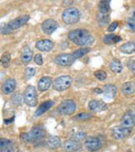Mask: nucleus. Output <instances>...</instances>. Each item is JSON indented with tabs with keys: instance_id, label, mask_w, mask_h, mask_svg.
<instances>
[{
	"instance_id": "1",
	"label": "nucleus",
	"mask_w": 135,
	"mask_h": 152,
	"mask_svg": "<svg viewBox=\"0 0 135 152\" xmlns=\"http://www.w3.org/2000/svg\"><path fill=\"white\" fill-rule=\"evenodd\" d=\"M68 38L74 44L79 46H89L95 42L92 34L85 29H75L69 32Z\"/></svg>"
},
{
	"instance_id": "2",
	"label": "nucleus",
	"mask_w": 135,
	"mask_h": 152,
	"mask_svg": "<svg viewBox=\"0 0 135 152\" xmlns=\"http://www.w3.org/2000/svg\"><path fill=\"white\" fill-rule=\"evenodd\" d=\"M46 134L45 129L42 125H37L33 127L29 132L22 133L21 139L24 142H34L44 138Z\"/></svg>"
},
{
	"instance_id": "3",
	"label": "nucleus",
	"mask_w": 135,
	"mask_h": 152,
	"mask_svg": "<svg viewBox=\"0 0 135 152\" xmlns=\"http://www.w3.org/2000/svg\"><path fill=\"white\" fill-rule=\"evenodd\" d=\"M30 20V16L25 15H22L19 16L10 22H8L4 27H2L1 29V33L2 34H9L10 33L15 31V30L19 29L20 27H22L23 25H24L28 21Z\"/></svg>"
},
{
	"instance_id": "4",
	"label": "nucleus",
	"mask_w": 135,
	"mask_h": 152,
	"mask_svg": "<svg viewBox=\"0 0 135 152\" xmlns=\"http://www.w3.org/2000/svg\"><path fill=\"white\" fill-rule=\"evenodd\" d=\"M80 19V13L76 7L66 8L62 13V20L67 24H74Z\"/></svg>"
},
{
	"instance_id": "5",
	"label": "nucleus",
	"mask_w": 135,
	"mask_h": 152,
	"mask_svg": "<svg viewBox=\"0 0 135 152\" xmlns=\"http://www.w3.org/2000/svg\"><path fill=\"white\" fill-rule=\"evenodd\" d=\"M23 101L30 107L36 106L38 103V98H37L36 89L33 86H28L25 88L24 94H23Z\"/></svg>"
},
{
	"instance_id": "6",
	"label": "nucleus",
	"mask_w": 135,
	"mask_h": 152,
	"mask_svg": "<svg viewBox=\"0 0 135 152\" xmlns=\"http://www.w3.org/2000/svg\"><path fill=\"white\" fill-rule=\"evenodd\" d=\"M72 78L70 76H60L58 77L52 84V87L56 91H64L71 86Z\"/></svg>"
},
{
	"instance_id": "7",
	"label": "nucleus",
	"mask_w": 135,
	"mask_h": 152,
	"mask_svg": "<svg viewBox=\"0 0 135 152\" xmlns=\"http://www.w3.org/2000/svg\"><path fill=\"white\" fill-rule=\"evenodd\" d=\"M77 109V104L70 99L65 100L61 102L57 109L58 113L62 115H70L72 114Z\"/></svg>"
},
{
	"instance_id": "8",
	"label": "nucleus",
	"mask_w": 135,
	"mask_h": 152,
	"mask_svg": "<svg viewBox=\"0 0 135 152\" xmlns=\"http://www.w3.org/2000/svg\"><path fill=\"white\" fill-rule=\"evenodd\" d=\"M120 126L132 132L135 126V113L131 111H128L126 113H124V115L122 117Z\"/></svg>"
},
{
	"instance_id": "9",
	"label": "nucleus",
	"mask_w": 135,
	"mask_h": 152,
	"mask_svg": "<svg viewBox=\"0 0 135 152\" xmlns=\"http://www.w3.org/2000/svg\"><path fill=\"white\" fill-rule=\"evenodd\" d=\"M75 60H76V58L73 56V54H67V53H65V54H60V55H58L57 57H55L54 62L57 65L66 67V66L72 65L74 63Z\"/></svg>"
},
{
	"instance_id": "10",
	"label": "nucleus",
	"mask_w": 135,
	"mask_h": 152,
	"mask_svg": "<svg viewBox=\"0 0 135 152\" xmlns=\"http://www.w3.org/2000/svg\"><path fill=\"white\" fill-rule=\"evenodd\" d=\"M102 142L97 137H89L85 140V148L89 152H94L101 148Z\"/></svg>"
},
{
	"instance_id": "11",
	"label": "nucleus",
	"mask_w": 135,
	"mask_h": 152,
	"mask_svg": "<svg viewBox=\"0 0 135 152\" xmlns=\"http://www.w3.org/2000/svg\"><path fill=\"white\" fill-rule=\"evenodd\" d=\"M58 27H59L58 23L53 19H47L42 23L43 31L44 32V34L48 35H51Z\"/></svg>"
},
{
	"instance_id": "12",
	"label": "nucleus",
	"mask_w": 135,
	"mask_h": 152,
	"mask_svg": "<svg viewBox=\"0 0 135 152\" xmlns=\"http://www.w3.org/2000/svg\"><path fill=\"white\" fill-rule=\"evenodd\" d=\"M35 47L37 50H39L40 51H43V52H49L51 51L53 48H54V43L53 42H51V40H47V39H43V40H40L36 42Z\"/></svg>"
},
{
	"instance_id": "13",
	"label": "nucleus",
	"mask_w": 135,
	"mask_h": 152,
	"mask_svg": "<svg viewBox=\"0 0 135 152\" xmlns=\"http://www.w3.org/2000/svg\"><path fill=\"white\" fill-rule=\"evenodd\" d=\"M131 132L125 130L122 126H115L112 130V136L117 140L124 139L125 137L131 135Z\"/></svg>"
},
{
	"instance_id": "14",
	"label": "nucleus",
	"mask_w": 135,
	"mask_h": 152,
	"mask_svg": "<svg viewBox=\"0 0 135 152\" xmlns=\"http://www.w3.org/2000/svg\"><path fill=\"white\" fill-rule=\"evenodd\" d=\"M88 109L93 113H99L106 109V104L102 101L92 100L88 103Z\"/></svg>"
},
{
	"instance_id": "15",
	"label": "nucleus",
	"mask_w": 135,
	"mask_h": 152,
	"mask_svg": "<svg viewBox=\"0 0 135 152\" xmlns=\"http://www.w3.org/2000/svg\"><path fill=\"white\" fill-rule=\"evenodd\" d=\"M15 87H16V81L14 78H8L3 83L2 91L4 94L9 95L15 89Z\"/></svg>"
},
{
	"instance_id": "16",
	"label": "nucleus",
	"mask_w": 135,
	"mask_h": 152,
	"mask_svg": "<svg viewBox=\"0 0 135 152\" xmlns=\"http://www.w3.org/2000/svg\"><path fill=\"white\" fill-rule=\"evenodd\" d=\"M32 56H33V51L31 50V48L29 46H24L23 48L22 53H21V60H22V62L24 65L30 63V61L32 59Z\"/></svg>"
},
{
	"instance_id": "17",
	"label": "nucleus",
	"mask_w": 135,
	"mask_h": 152,
	"mask_svg": "<svg viewBox=\"0 0 135 152\" xmlns=\"http://www.w3.org/2000/svg\"><path fill=\"white\" fill-rule=\"evenodd\" d=\"M81 148V144L79 141L75 140H69L64 143V149L67 152H74L79 150Z\"/></svg>"
},
{
	"instance_id": "18",
	"label": "nucleus",
	"mask_w": 135,
	"mask_h": 152,
	"mask_svg": "<svg viewBox=\"0 0 135 152\" xmlns=\"http://www.w3.org/2000/svg\"><path fill=\"white\" fill-rule=\"evenodd\" d=\"M52 84V79L50 77H43L38 81V89L41 92H44V91H47L51 87Z\"/></svg>"
},
{
	"instance_id": "19",
	"label": "nucleus",
	"mask_w": 135,
	"mask_h": 152,
	"mask_svg": "<svg viewBox=\"0 0 135 152\" xmlns=\"http://www.w3.org/2000/svg\"><path fill=\"white\" fill-rule=\"evenodd\" d=\"M60 144H61V141H60V139L59 137L51 135L47 139L45 146L49 149H56V148H58L60 146Z\"/></svg>"
},
{
	"instance_id": "20",
	"label": "nucleus",
	"mask_w": 135,
	"mask_h": 152,
	"mask_svg": "<svg viewBox=\"0 0 135 152\" xmlns=\"http://www.w3.org/2000/svg\"><path fill=\"white\" fill-rule=\"evenodd\" d=\"M54 105V102L53 101H47V102H44L35 111L34 113V115L35 116H41L43 115V113H45L48 110H50L52 106Z\"/></svg>"
},
{
	"instance_id": "21",
	"label": "nucleus",
	"mask_w": 135,
	"mask_h": 152,
	"mask_svg": "<svg viewBox=\"0 0 135 152\" xmlns=\"http://www.w3.org/2000/svg\"><path fill=\"white\" fill-rule=\"evenodd\" d=\"M122 92L124 96H131L135 93V82L129 81L122 86Z\"/></svg>"
},
{
	"instance_id": "22",
	"label": "nucleus",
	"mask_w": 135,
	"mask_h": 152,
	"mask_svg": "<svg viewBox=\"0 0 135 152\" xmlns=\"http://www.w3.org/2000/svg\"><path fill=\"white\" fill-rule=\"evenodd\" d=\"M116 86L114 85H111V84H107L104 87V95L106 99H112L114 97L115 94H116Z\"/></svg>"
},
{
	"instance_id": "23",
	"label": "nucleus",
	"mask_w": 135,
	"mask_h": 152,
	"mask_svg": "<svg viewBox=\"0 0 135 152\" xmlns=\"http://www.w3.org/2000/svg\"><path fill=\"white\" fill-rule=\"evenodd\" d=\"M121 52L124 54H131L135 53V41L133 42H128L120 46Z\"/></svg>"
},
{
	"instance_id": "24",
	"label": "nucleus",
	"mask_w": 135,
	"mask_h": 152,
	"mask_svg": "<svg viewBox=\"0 0 135 152\" xmlns=\"http://www.w3.org/2000/svg\"><path fill=\"white\" fill-rule=\"evenodd\" d=\"M109 68L115 74H119L123 70V65H122L121 61H120V60H118V59H116V58L113 59L112 61L110 62Z\"/></svg>"
},
{
	"instance_id": "25",
	"label": "nucleus",
	"mask_w": 135,
	"mask_h": 152,
	"mask_svg": "<svg viewBox=\"0 0 135 152\" xmlns=\"http://www.w3.org/2000/svg\"><path fill=\"white\" fill-rule=\"evenodd\" d=\"M98 10L99 14H107L110 11V1L109 0H103L100 1L98 5Z\"/></svg>"
},
{
	"instance_id": "26",
	"label": "nucleus",
	"mask_w": 135,
	"mask_h": 152,
	"mask_svg": "<svg viewBox=\"0 0 135 152\" xmlns=\"http://www.w3.org/2000/svg\"><path fill=\"white\" fill-rule=\"evenodd\" d=\"M122 40V38L118 35L115 34H107L103 38V42L106 44H114V43H117Z\"/></svg>"
},
{
	"instance_id": "27",
	"label": "nucleus",
	"mask_w": 135,
	"mask_h": 152,
	"mask_svg": "<svg viewBox=\"0 0 135 152\" xmlns=\"http://www.w3.org/2000/svg\"><path fill=\"white\" fill-rule=\"evenodd\" d=\"M10 61H11V55H10V53H9V52H5V53L2 55V58H1V63H2V66H3L4 68L9 67Z\"/></svg>"
},
{
	"instance_id": "28",
	"label": "nucleus",
	"mask_w": 135,
	"mask_h": 152,
	"mask_svg": "<svg viewBox=\"0 0 135 152\" xmlns=\"http://www.w3.org/2000/svg\"><path fill=\"white\" fill-rule=\"evenodd\" d=\"M90 51V49L89 48H82V49H79V50H77L76 51H74L72 54L73 56L78 58H81L83 57L84 55H86L87 53H88Z\"/></svg>"
},
{
	"instance_id": "29",
	"label": "nucleus",
	"mask_w": 135,
	"mask_h": 152,
	"mask_svg": "<svg viewBox=\"0 0 135 152\" xmlns=\"http://www.w3.org/2000/svg\"><path fill=\"white\" fill-rule=\"evenodd\" d=\"M11 147H13L11 140H9L7 139H1V140H0V149L4 150L6 148H11Z\"/></svg>"
},
{
	"instance_id": "30",
	"label": "nucleus",
	"mask_w": 135,
	"mask_h": 152,
	"mask_svg": "<svg viewBox=\"0 0 135 152\" xmlns=\"http://www.w3.org/2000/svg\"><path fill=\"white\" fill-rule=\"evenodd\" d=\"M90 118H92V114L87 113H80L74 117V119L78 121H87Z\"/></svg>"
},
{
	"instance_id": "31",
	"label": "nucleus",
	"mask_w": 135,
	"mask_h": 152,
	"mask_svg": "<svg viewBox=\"0 0 135 152\" xmlns=\"http://www.w3.org/2000/svg\"><path fill=\"white\" fill-rule=\"evenodd\" d=\"M94 75H95V77L98 80H100V81H104V80H106V77H107V74H106L105 71H103V70L95 71V72L94 73Z\"/></svg>"
},
{
	"instance_id": "32",
	"label": "nucleus",
	"mask_w": 135,
	"mask_h": 152,
	"mask_svg": "<svg viewBox=\"0 0 135 152\" xmlns=\"http://www.w3.org/2000/svg\"><path fill=\"white\" fill-rule=\"evenodd\" d=\"M35 75V69L34 68H26L24 72V77L25 79H30Z\"/></svg>"
},
{
	"instance_id": "33",
	"label": "nucleus",
	"mask_w": 135,
	"mask_h": 152,
	"mask_svg": "<svg viewBox=\"0 0 135 152\" xmlns=\"http://www.w3.org/2000/svg\"><path fill=\"white\" fill-rule=\"evenodd\" d=\"M12 102H13V104H15V105H20L21 104H22V102H23V97L22 96V95L21 94H15L13 96H12Z\"/></svg>"
},
{
	"instance_id": "34",
	"label": "nucleus",
	"mask_w": 135,
	"mask_h": 152,
	"mask_svg": "<svg viewBox=\"0 0 135 152\" xmlns=\"http://www.w3.org/2000/svg\"><path fill=\"white\" fill-rule=\"evenodd\" d=\"M97 19H98V22H100L101 23H105L106 24V23H107L109 22L110 16H109L108 14H106V15H104V14H99L97 15Z\"/></svg>"
},
{
	"instance_id": "35",
	"label": "nucleus",
	"mask_w": 135,
	"mask_h": 152,
	"mask_svg": "<svg viewBox=\"0 0 135 152\" xmlns=\"http://www.w3.org/2000/svg\"><path fill=\"white\" fill-rule=\"evenodd\" d=\"M87 137V134L86 132H78L73 137H72V140H75L77 141H82L83 140H85Z\"/></svg>"
},
{
	"instance_id": "36",
	"label": "nucleus",
	"mask_w": 135,
	"mask_h": 152,
	"mask_svg": "<svg viewBox=\"0 0 135 152\" xmlns=\"http://www.w3.org/2000/svg\"><path fill=\"white\" fill-rule=\"evenodd\" d=\"M33 60H34V62L39 65V66H42L43 64V56L41 54H37L34 56V58H33Z\"/></svg>"
},
{
	"instance_id": "37",
	"label": "nucleus",
	"mask_w": 135,
	"mask_h": 152,
	"mask_svg": "<svg viewBox=\"0 0 135 152\" xmlns=\"http://www.w3.org/2000/svg\"><path fill=\"white\" fill-rule=\"evenodd\" d=\"M127 68H128L131 72H133V71L135 70V60H133V59L129 60L128 63H127Z\"/></svg>"
},
{
	"instance_id": "38",
	"label": "nucleus",
	"mask_w": 135,
	"mask_h": 152,
	"mask_svg": "<svg viewBox=\"0 0 135 152\" xmlns=\"http://www.w3.org/2000/svg\"><path fill=\"white\" fill-rule=\"evenodd\" d=\"M127 24H128V26L130 27V29L131 30V31H135V23H134V20L132 18H128Z\"/></svg>"
},
{
	"instance_id": "39",
	"label": "nucleus",
	"mask_w": 135,
	"mask_h": 152,
	"mask_svg": "<svg viewBox=\"0 0 135 152\" xmlns=\"http://www.w3.org/2000/svg\"><path fill=\"white\" fill-rule=\"evenodd\" d=\"M117 27H118V23H117V22H113V23L109 25V27H108V29H107V31H108L109 33H112V32L114 31V30H115Z\"/></svg>"
},
{
	"instance_id": "40",
	"label": "nucleus",
	"mask_w": 135,
	"mask_h": 152,
	"mask_svg": "<svg viewBox=\"0 0 135 152\" xmlns=\"http://www.w3.org/2000/svg\"><path fill=\"white\" fill-rule=\"evenodd\" d=\"M94 92L95 93V94H102L104 91L103 90H101L100 88H95L94 89Z\"/></svg>"
},
{
	"instance_id": "41",
	"label": "nucleus",
	"mask_w": 135,
	"mask_h": 152,
	"mask_svg": "<svg viewBox=\"0 0 135 152\" xmlns=\"http://www.w3.org/2000/svg\"><path fill=\"white\" fill-rule=\"evenodd\" d=\"M1 152H14V148L11 147V148H6V149H4V150H1Z\"/></svg>"
},
{
	"instance_id": "42",
	"label": "nucleus",
	"mask_w": 135,
	"mask_h": 152,
	"mask_svg": "<svg viewBox=\"0 0 135 152\" xmlns=\"http://www.w3.org/2000/svg\"><path fill=\"white\" fill-rule=\"evenodd\" d=\"M72 3H73V1H63V2H62L63 6H66V5H70V4H72Z\"/></svg>"
},
{
	"instance_id": "43",
	"label": "nucleus",
	"mask_w": 135,
	"mask_h": 152,
	"mask_svg": "<svg viewBox=\"0 0 135 152\" xmlns=\"http://www.w3.org/2000/svg\"><path fill=\"white\" fill-rule=\"evenodd\" d=\"M133 17H134V19H135V11L133 12Z\"/></svg>"
},
{
	"instance_id": "44",
	"label": "nucleus",
	"mask_w": 135,
	"mask_h": 152,
	"mask_svg": "<svg viewBox=\"0 0 135 152\" xmlns=\"http://www.w3.org/2000/svg\"><path fill=\"white\" fill-rule=\"evenodd\" d=\"M132 73H133V75H134V76H135V70H134V71H133V72H132Z\"/></svg>"
},
{
	"instance_id": "45",
	"label": "nucleus",
	"mask_w": 135,
	"mask_h": 152,
	"mask_svg": "<svg viewBox=\"0 0 135 152\" xmlns=\"http://www.w3.org/2000/svg\"><path fill=\"white\" fill-rule=\"evenodd\" d=\"M128 152H131V151H130V150H129V151H128Z\"/></svg>"
}]
</instances>
